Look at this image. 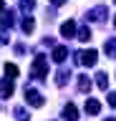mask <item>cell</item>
Listing matches in <instances>:
<instances>
[{"label": "cell", "instance_id": "obj_14", "mask_svg": "<svg viewBox=\"0 0 116 121\" xmlns=\"http://www.w3.org/2000/svg\"><path fill=\"white\" fill-rule=\"evenodd\" d=\"M96 86L99 88H108V76L106 73H96Z\"/></svg>", "mask_w": 116, "mask_h": 121}, {"label": "cell", "instance_id": "obj_22", "mask_svg": "<svg viewBox=\"0 0 116 121\" xmlns=\"http://www.w3.org/2000/svg\"><path fill=\"white\" fill-rule=\"evenodd\" d=\"M106 121H116V119H106Z\"/></svg>", "mask_w": 116, "mask_h": 121}, {"label": "cell", "instance_id": "obj_16", "mask_svg": "<svg viewBox=\"0 0 116 121\" xmlns=\"http://www.w3.org/2000/svg\"><path fill=\"white\" fill-rule=\"evenodd\" d=\"M78 40H81V43H88V40H91V30L81 28V30H78Z\"/></svg>", "mask_w": 116, "mask_h": 121}, {"label": "cell", "instance_id": "obj_21", "mask_svg": "<svg viewBox=\"0 0 116 121\" xmlns=\"http://www.w3.org/2000/svg\"><path fill=\"white\" fill-rule=\"evenodd\" d=\"M3 10H5V0H0V13H3Z\"/></svg>", "mask_w": 116, "mask_h": 121}, {"label": "cell", "instance_id": "obj_13", "mask_svg": "<svg viewBox=\"0 0 116 121\" xmlns=\"http://www.w3.org/2000/svg\"><path fill=\"white\" fill-rule=\"evenodd\" d=\"M91 88V78L88 76H78V91H88Z\"/></svg>", "mask_w": 116, "mask_h": 121}, {"label": "cell", "instance_id": "obj_9", "mask_svg": "<svg viewBox=\"0 0 116 121\" xmlns=\"http://www.w3.org/2000/svg\"><path fill=\"white\" fill-rule=\"evenodd\" d=\"M103 51H106L108 58H116V38H108L106 45H103Z\"/></svg>", "mask_w": 116, "mask_h": 121}, {"label": "cell", "instance_id": "obj_7", "mask_svg": "<svg viewBox=\"0 0 116 121\" xmlns=\"http://www.w3.org/2000/svg\"><path fill=\"white\" fill-rule=\"evenodd\" d=\"M63 119H66V121H76V119H78V108H76L73 104L63 106Z\"/></svg>", "mask_w": 116, "mask_h": 121}, {"label": "cell", "instance_id": "obj_4", "mask_svg": "<svg viewBox=\"0 0 116 121\" xmlns=\"http://www.w3.org/2000/svg\"><path fill=\"white\" fill-rule=\"evenodd\" d=\"M13 91H15V86H13V81H0V98H10L13 96Z\"/></svg>", "mask_w": 116, "mask_h": 121}, {"label": "cell", "instance_id": "obj_2", "mask_svg": "<svg viewBox=\"0 0 116 121\" xmlns=\"http://www.w3.org/2000/svg\"><path fill=\"white\" fill-rule=\"evenodd\" d=\"M76 58H78V63L81 66H96V58H99V53L93 51V48H88V51H83V53H76Z\"/></svg>", "mask_w": 116, "mask_h": 121}, {"label": "cell", "instance_id": "obj_18", "mask_svg": "<svg viewBox=\"0 0 116 121\" xmlns=\"http://www.w3.org/2000/svg\"><path fill=\"white\" fill-rule=\"evenodd\" d=\"M8 40H10V33L5 28H0V43H8Z\"/></svg>", "mask_w": 116, "mask_h": 121}, {"label": "cell", "instance_id": "obj_8", "mask_svg": "<svg viewBox=\"0 0 116 121\" xmlns=\"http://www.w3.org/2000/svg\"><path fill=\"white\" fill-rule=\"evenodd\" d=\"M99 111H101V101H96V98H88V101H86V113L96 116Z\"/></svg>", "mask_w": 116, "mask_h": 121}, {"label": "cell", "instance_id": "obj_19", "mask_svg": "<svg viewBox=\"0 0 116 121\" xmlns=\"http://www.w3.org/2000/svg\"><path fill=\"white\" fill-rule=\"evenodd\" d=\"M108 106H111V108H116V91H111V93H108Z\"/></svg>", "mask_w": 116, "mask_h": 121}, {"label": "cell", "instance_id": "obj_20", "mask_svg": "<svg viewBox=\"0 0 116 121\" xmlns=\"http://www.w3.org/2000/svg\"><path fill=\"white\" fill-rule=\"evenodd\" d=\"M51 3H53L56 8H58V5H63V3H68V0H51Z\"/></svg>", "mask_w": 116, "mask_h": 121}, {"label": "cell", "instance_id": "obj_6", "mask_svg": "<svg viewBox=\"0 0 116 121\" xmlns=\"http://www.w3.org/2000/svg\"><path fill=\"white\" fill-rule=\"evenodd\" d=\"M61 35H63V38L76 35V23H73V20H66V23L61 25Z\"/></svg>", "mask_w": 116, "mask_h": 121}, {"label": "cell", "instance_id": "obj_12", "mask_svg": "<svg viewBox=\"0 0 116 121\" xmlns=\"http://www.w3.org/2000/svg\"><path fill=\"white\" fill-rule=\"evenodd\" d=\"M68 78H71V71L61 68V71H58V76H56V83H58V86H63V83L68 81Z\"/></svg>", "mask_w": 116, "mask_h": 121}, {"label": "cell", "instance_id": "obj_3", "mask_svg": "<svg viewBox=\"0 0 116 121\" xmlns=\"http://www.w3.org/2000/svg\"><path fill=\"white\" fill-rule=\"evenodd\" d=\"M25 101H28L33 108H40V106H43V96H40L35 88H25Z\"/></svg>", "mask_w": 116, "mask_h": 121}, {"label": "cell", "instance_id": "obj_1", "mask_svg": "<svg viewBox=\"0 0 116 121\" xmlns=\"http://www.w3.org/2000/svg\"><path fill=\"white\" fill-rule=\"evenodd\" d=\"M30 73L35 76V78H46V76H48V58H46V56H38V58L33 60Z\"/></svg>", "mask_w": 116, "mask_h": 121}, {"label": "cell", "instance_id": "obj_11", "mask_svg": "<svg viewBox=\"0 0 116 121\" xmlns=\"http://www.w3.org/2000/svg\"><path fill=\"white\" fill-rule=\"evenodd\" d=\"M101 18H106V8H93L88 13V20H101Z\"/></svg>", "mask_w": 116, "mask_h": 121}, {"label": "cell", "instance_id": "obj_23", "mask_svg": "<svg viewBox=\"0 0 116 121\" xmlns=\"http://www.w3.org/2000/svg\"><path fill=\"white\" fill-rule=\"evenodd\" d=\"M114 25H116V18H114Z\"/></svg>", "mask_w": 116, "mask_h": 121}, {"label": "cell", "instance_id": "obj_10", "mask_svg": "<svg viewBox=\"0 0 116 121\" xmlns=\"http://www.w3.org/2000/svg\"><path fill=\"white\" fill-rule=\"evenodd\" d=\"M20 28H23V33H25V35H30L33 30H35V23H33V18H23Z\"/></svg>", "mask_w": 116, "mask_h": 121}, {"label": "cell", "instance_id": "obj_17", "mask_svg": "<svg viewBox=\"0 0 116 121\" xmlns=\"http://www.w3.org/2000/svg\"><path fill=\"white\" fill-rule=\"evenodd\" d=\"M20 8L28 13V10H33V8H35V3H33V0H23V3H20Z\"/></svg>", "mask_w": 116, "mask_h": 121}, {"label": "cell", "instance_id": "obj_24", "mask_svg": "<svg viewBox=\"0 0 116 121\" xmlns=\"http://www.w3.org/2000/svg\"><path fill=\"white\" fill-rule=\"evenodd\" d=\"M114 3H116V0H114Z\"/></svg>", "mask_w": 116, "mask_h": 121}, {"label": "cell", "instance_id": "obj_5", "mask_svg": "<svg viewBox=\"0 0 116 121\" xmlns=\"http://www.w3.org/2000/svg\"><path fill=\"white\" fill-rule=\"evenodd\" d=\"M66 58H68V48H66V45H56L53 48V60L56 63H63Z\"/></svg>", "mask_w": 116, "mask_h": 121}, {"label": "cell", "instance_id": "obj_15", "mask_svg": "<svg viewBox=\"0 0 116 121\" xmlns=\"http://www.w3.org/2000/svg\"><path fill=\"white\" fill-rule=\"evenodd\" d=\"M18 73H20V71H18V66H15V63H5V76H10V78H15Z\"/></svg>", "mask_w": 116, "mask_h": 121}]
</instances>
